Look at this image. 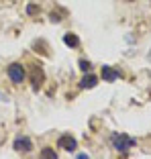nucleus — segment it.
Here are the masks:
<instances>
[{
  "label": "nucleus",
  "instance_id": "7ed1b4c3",
  "mask_svg": "<svg viewBox=\"0 0 151 159\" xmlns=\"http://www.w3.org/2000/svg\"><path fill=\"white\" fill-rule=\"evenodd\" d=\"M12 147H14V151H19V153H31V151H33V141L29 139V137H16Z\"/></svg>",
  "mask_w": 151,
  "mask_h": 159
},
{
  "label": "nucleus",
  "instance_id": "423d86ee",
  "mask_svg": "<svg viewBox=\"0 0 151 159\" xmlns=\"http://www.w3.org/2000/svg\"><path fill=\"white\" fill-rule=\"evenodd\" d=\"M98 84V78H96L94 74H90V71H86V75L80 80V88L82 90H88V88H94V86Z\"/></svg>",
  "mask_w": 151,
  "mask_h": 159
},
{
  "label": "nucleus",
  "instance_id": "20e7f679",
  "mask_svg": "<svg viewBox=\"0 0 151 159\" xmlns=\"http://www.w3.org/2000/svg\"><path fill=\"white\" fill-rule=\"evenodd\" d=\"M59 147L66 149L67 153H71V151L78 149V141H76L74 137H70V135H63V137H59Z\"/></svg>",
  "mask_w": 151,
  "mask_h": 159
},
{
  "label": "nucleus",
  "instance_id": "f8f14e48",
  "mask_svg": "<svg viewBox=\"0 0 151 159\" xmlns=\"http://www.w3.org/2000/svg\"><path fill=\"white\" fill-rule=\"evenodd\" d=\"M37 10H39V8H37V4H29V8H27V12H29V14H31V16H33V14H37Z\"/></svg>",
  "mask_w": 151,
  "mask_h": 159
},
{
  "label": "nucleus",
  "instance_id": "6e6552de",
  "mask_svg": "<svg viewBox=\"0 0 151 159\" xmlns=\"http://www.w3.org/2000/svg\"><path fill=\"white\" fill-rule=\"evenodd\" d=\"M63 43H66L67 47H71V49H78V47H80V39L76 37L74 33H66L63 35Z\"/></svg>",
  "mask_w": 151,
  "mask_h": 159
},
{
  "label": "nucleus",
  "instance_id": "39448f33",
  "mask_svg": "<svg viewBox=\"0 0 151 159\" xmlns=\"http://www.w3.org/2000/svg\"><path fill=\"white\" fill-rule=\"evenodd\" d=\"M43 82H45V74H43L41 67H35L33 74H31V86H33L35 90H39L43 86Z\"/></svg>",
  "mask_w": 151,
  "mask_h": 159
},
{
  "label": "nucleus",
  "instance_id": "f03ea898",
  "mask_svg": "<svg viewBox=\"0 0 151 159\" xmlns=\"http://www.w3.org/2000/svg\"><path fill=\"white\" fill-rule=\"evenodd\" d=\"M6 74H8L12 84H23L25 78H27V71H25V67L21 66V63H10V66L6 67Z\"/></svg>",
  "mask_w": 151,
  "mask_h": 159
},
{
  "label": "nucleus",
  "instance_id": "f257e3e1",
  "mask_svg": "<svg viewBox=\"0 0 151 159\" xmlns=\"http://www.w3.org/2000/svg\"><path fill=\"white\" fill-rule=\"evenodd\" d=\"M112 145H114V149H117L118 153L127 155L131 147L137 145V141L133 139V137H129V135H118V133H114L112 135Z\"/></svg>",
  "mask_w": 151,
  "mask_h": 159
},
{
  "label": "nucleus",
  "instance_id": "9d476101",
  "mask_svg": "<svg viewBox=\"0 0 151 159\" xmlns=\"http://www.w3.org/2000/svg\"><path fill=\"white\" fill-rule=\"evenodd\" d=\"M80 67H82V71H90L92 70V63H90V61H86V59H80Z\"/></svg>",
  "mask_w": 151,
  "mask_h": 159
},
{
  "label": "nucleus",
  "instance_id": "9b49d317",
  "mask_svg": "<svg viewBox=\"0 0 151 159\" xmlns=\"http://www.w3.org/2000/svg\"><path fill=\"white\" fill-rule=\"evenodd\" d=\"M63 14H66V10H62V12H55V10H53V12H51V14H49V19H51V20H53V23H57V20L62 19Z\"/></svg>",
  "mask_w": 151,
  "mask_h": 159
},
{
  "label": "nucleus",
  "instance_id": "0eeeda50",
  "mask_svg": "<svg viewBox=\"0 0 151 159\" xmlns=\"http://www.w3.org/2000/svg\"><path fill=\"white\" fill-rule=\"evenodd\" d=\"M117 78H118L117 70H112V67H108V66L102 67V80L104 82H117Z\"/></svg>",
  "mask_w": 151,
  "mask_h": 159
},
{
  "label": "nucleus",
  "instance_id": "1a4fd4ad",
  "mask_svg": "<svg viewBox=\"0 0 151 159\" xmlns=\"http://www.w3.org/2000/svg\"><path fill=\"white\" fill-rule=\"evenodd\" d=\"M41 157H43V159H57V153H55L53 149H43Z\"/></svg>",
  "mask_w": 151,
  "mask_h": 159
}]
</instances>
